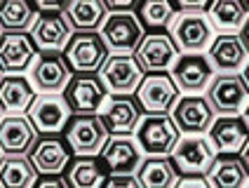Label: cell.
Masks as SVG:
<instances>
[{
  "label": "cell",
  "mask_w": 249,
  "mask_h": 188,
  "mask_svg": "<svg viewBox=\"0 0 249 188\" xmlns=\"http://www.w3.org/2000/svg\"><path fill=\"white\" fill-rule=\"evenodd\" d=\"M134 134H137V144L143 155L167 158L172 153V148L177 146L181 132L177 130L174 120L169 118V113H160V115L146 113L139 120Z\"/></svg>",
  "instance_id": "obj_2"
},
{
  "label": "cell",
  "mask_w": 249,
  "mask_h": 188,
  "mask_svg": "<svg viewBox=\"0 0 249 188\" xmlns=\"http://www.w3.org/2000/svg\"><path fill=\"white\" fill-rule=\"evenodd\" d=\"M33 96H36V90L21 73L0 78V111L2 113H10V115L26 113Z\"/></svg>",
  "instance_id": "obj_25"
},
{
  "label": "cell",
  "mask_w": 249,
  "mask_h": 188,
  "mask_svg": "<svg viewBox=\"0 0 249 188\" xmlns=\"http://www.w3.org/2000/svg\"><path fill=\"white\" fill-rule=\"evenodd\" d=\"M242 120H245V125H247V130H249V101H247V106L242 108V115H240Z\"/></svg>",
  "instance_id": "obj_41"
},
{
  "label": "cell",
  "mask_w": 249,
  "mask_h": 188,
  "mask_svg": "<svg viewBox=\"0 0 249 188\" xmlns=\"http://www.w3.org/2000/svg\"><path fill=\"white\" fill-rule=\"evenodd\" d=\"M249 101V90L242 75L237 73H219L207 85V104L219 115H237Z\"/></svg>",
  "instance_id": "obj_8"
},
{
  "label": "cell",
  "mask_w": 249,
  "mask_h": 188,
  "mask_svg": "<svg viewBox=\"0 0 249 188\" xmlns=\"http://www.w3.org/2000/svg\"><path fill=\"white\" fill-rule=\"evenodd\" d=\"M249 52L240 40L237 33H221L209 45V66L219 73H237L247 64Z\"/></svg>",
  "instance_id": "obj_21"
},
{
  "label": "cell",
  "mask_w": 249,
  "mask_h": 188,
  "mask_svg": "<svg viewBox=\"0 0 249 188\" xmlns=\"http://www.w3.org/2000/svg\"><path fill=\"white\" fill-rule=\"evenodd\" d=\"M174 188H209V184L205 176H181L177 179Z\"/></svg>",
  "instance_id": "obj_35"
},
{
  "label": "cell",
  "mask_w": 249,
  "mask_h": 188,
  "mask_svg": "<svg viewBox=\"0 0 249 188\" xmlns=\"http://www.w3.org/2000/svg\"><path fill=\"white\" fill-rule=\"evenodd\" d=\"M169 71H172L169 78L177 85V90L188 94H200L209 85L212 75H214V68L209 66L207 56L193 52L177 56Z\"/></svg>",
  "instance_id": "obj_15"
},
{
  "label": "cell",
  "mask_w": 249,
  "mask_h": 188,
  "mask_svg": "<svg viewBox=\"0 0 249 188\" xmlns=\"http://www.w3.org/2000/svg\"><path fill=\"white\" fill-rule=\"evenodd\" d=\"M38 12H61L66 0H33Z\"/></svg>",
  "instance_id": "obj_36"
},
{
  "label": "cell",
  "mask_w": 249,
  "mask_h": 188,
  "mask_svg": "<svg viewBox=\"0 0 249 188\" xmlns=\"http://www.w3.org/2000/svg\"><path fill=\"white\" fill-rule=\"evenodd\" d=\"M143 160V153L129 136H108L99 153V162L108 174H134Z\"/></svg>",
  "instance_id": "obj_16"
},
{
  "label": "cell",
  "mask_w": 249,
  "mask_h": 188,
  "mask_svg": "<svg viewBox=\"0 0 249 188\" xmlns=\"http://www.w3.org/2000/svg\"><path fill=\"white\" fill-rule=\"evenodd\" d=\"M169 155L174 169L183 176H205L209 165L216 158V150L207 139H202V134H186L183 139L179 136Z\"/></svg>",
  "instance_id": "obj_9"
},
{
  "label": "cell",
  "mask_w": 249,
  "mask_h": 188,
  "mask_svg": "<svg viewBox=\"0 0 249 188\" xmlns=\"http://www.w3.org/2000/svg\"><path fill=\"white\" fill-rule=\"evenodd\" d=\"M240 40H242V45H245V50L249 52V17H247V21L242 24V28H240Z\"/></svg>",
  "instance_id": "obj_39"
},
{
  "label": "cell",
  "mask_w": 249,
  "mask_h": 188,
  "mask_svg": "<svg viewBox=\"0 0 249 188\" xmlns=\"http://www.w3.org/2000/svg\"><path fill=\"white\" fill-rule=\"evenodd\" d=\"M0 158H2V153H0Z\"/></svg>",
  "instance_id": "obj_45"
},
{
  "label": "cell",
  "mask_w": 249,
  "mask_h": 188,
  "mask_svg": "<svg viewBox=\"0 0 249 188\" xmlns=\"http://www.w3.org/2000/svg\"><path fill=\"white\" fill-rule=\"evenodd\" d=\"M205 14H207L212 28L233 33V31H240L242 24L247 21L249 10L245 0H209Z\"/></svg>",
  "instance_id": "obj_27"
},
{
  "label": "cell",
  "mask_w": 249,
  "mask_h": 188,
  "mask_svg": "<svg viewBox=\"0 0 249 188\" xmlns=\"http://www.w3.org/2000/svg\"><path fill=\"white\" fill-rule=\"evenodd\" d=\"M33 0H0V28L2 31H28L38 19Z\"/></svg>",
  "instance_id": "obj_31"
},
{
  "label": "cell",
  "mask_w": 249,
  "mask_h": 188,
  "mask_svg": "<svg viewBox=\"0 0 249 188\" xmlns=\"http://www.w3.org/2000/svg\"><path fill=\"white\" fill-rule=\"evenodd\" d=\"M36 45L26 31L0 33V73H24L36 59Z\"/></svg>",
  "instance_id": "obj_17"
},
{
  "label": "cell",
  "mask_w": 249,
  "mask_h": 188,
  "mask_svg": "<svg viewBox=\"0 0 249 188\" xmlns=\"http://www.w3.org/2000/svg\"><path fill=\"white\" fill-rule=\"evenodd\" d=\"M240 158L245 160V165H247V169H249V141H247V146L242 148V153H240Z\"/></svg>",
  "instance_id": "obj_40"
},
{
  "label": "cell",
  "mask_w": 249,
  "mask_h": 188,
  "mask_svg": "<svg viewBox=\"0 0 249 188\" xmlns=\"http://www.w3.org/2000/svg\"><path fill=\"white\" fill-rule=\"evenodd\" d=\"M61 14L71 31H97L106 19V7L101 0H66Z\"/></svg>",
  "instance_id": "obj_26"
},
{
  "label": "cell",
  "mask_w": 249,
  "mask_h": 188,
  "mask_svg": "<svg viewBox=\"0 0 249 188\" xmlns=\"http://www.w3.org/2000/svg\"><path fill=\"white\" fill-rule=\"evenodd\" d=\"M143 71L129 54H108L99 68V80L106 87L108 96H129L134 94Z\"/></svg>",
  "instance_id": "obj_7"
},
{
  "label": "cell",
  "mask_w": 249,
  "mask_h": 188,
  "mask_svg": "<svg viewBox=\"0 0 249 188\" xmlns=\"http://www.w3.org/2000/svg\"><path fill=\"white\" fill-rule=\"evenodd\" d=\"M132 56L143 73H167L179 52L165 31H153V33H143Z\"/></svg>",
  "instance_id": "obj_12"
},
{
  "label": "cell",
  "mask_w": 249,
  "mask_h": 188,
  "mask_svg": "<svg viewBox=\"0 0 249 188\" xmlns=\"http://www.w3.org/2000/svg\"><path fill=\"white\" fill-rule=\"evenodd\" d=\"M66 184L69 188H101L106 181V169L101 167L97 158L78 155L75 160L66 165Z\"/></svg>",
  "instance_id": "obj_29"
},
{
  "label": "cell",
  "mask_w": 249,
  "mask_h": 188,
  "mask_svg": "<svg viewBox=\"0 0 249 188\" xmlns=\"http://www.w3.org/2000/svg\"><path fill=\"white\" fill-rule=\"evenodd\" d=\"M174 12H177V7L172 0H141L137 5L139 24H141V28H148V33L167 31Z\"/></svg>",
  "instance_id": "obj_32"
},
{
  "label": "cell",
  "mask_w": 249,
  "mask_h": 188,
  "mask_svg": "<svg viewBox=\"0 0 249 188\" xmlns=\"http://www.w3.org/2000/svg\"><path fill=\"white\" fill-rule=\"evenodd\" d=\"M71 68L66 66L61 52H38L31 66V85L38 92L61 94L71 80Z\"/></svg>",
  "instance_id": "obj_13"
},
{
  "label": "cell",
  "mask_w": 249,
  "mask_h": 188,
  "mask_svg": "<svg viewBox=\"0 0 249 188\" xmlns=\"http://www.w3.org/2000/svg\"><path fill=\"white\" fill-rule=\"evenodd\" d=\"M247 188H249V184H247Z\"/></svg>",
  "instance_id": "obj_46"
},
{
  "label": "cell",
  "mask_w": 249,
  "mask_h": 188,
  "mask_svg": "<svg viewBox=\"0 0 249 188\" xmlns=\"http://www.w3.org/2000/svg\"><path fill=\"white\" fill-rule=\"evenodd\" d=\"M242 80H245V85H247V90H249V61H247V66H245V75H242Z\"/></svg>",
  "instance_id": "obj_42"
},
{
  "label": "cell",
  "mask_w": 249,
  "mask_h": 188,
  "mask_svg": "<svg viewBox=\"0 0 249 188\" xmlns=\"http://www.w3.org/2000/svg\"><path fill=\"white\" fill-rule=\"evenodd\" d=\"M38 172L26 155L0 158V188H33Z\"/></svg>",
  "instance_id": "obj_28"
},
{
  "label": "cell",
  "mask_w": 249,
  "mask_h": 188,
  "mask_svg": "<svg viewBox=\"0 0 249 188\" xmlns=\"http://www.w3.org/2000/svg\"><path fill=\"white\" fill-rule=\"evenodd\" d=\"M101 2L111 12H132L141 0H101Z\"/></svg>",
  "instance_id": "obj_34"
},
{
  "label": "cell",
  "mask_w": 249,
  "mask_h": 188,
  "mask_svg": "<svg viewBox=\"0 0 249 188\" xmlns=\"http://www.w3.org/2000/svg\"><path fill=\"white\" fill-rule=\"evenodd\" d=\"M101 188H141L137 181V176L132 174H111Z\"/></svg>",
  "instance_id": "obj_33"
},
{
  "label": "cell",
  "mask_w": 249,
  "mask_h": 188,
  "mask_svg": "<svg viewBox=\"0 0 249 188\" xmlns=\"http://www.w3.org/2000/svg\"><path fill=\"white\" fill-rule=\"evenodd\" d=\"M99 36L106 45L108 54H134L139 40L143 38V28L137 14L132 12H111L99 26Z\"/></svg>",
  "instance_id": "obj_6"
},
{
  "label": "cell",
  "mask_w": 249,
  "mask_h": 188,
  "mask_svg": "<svg viewBox=\"0 0 249 188\" xmlns=\"http://www.w3.org/2000/svg\"><path fill=\"white\" fill-rule=\"evenodd\" d=\"M71 26L61 12H40L31 26V40L38 52H61L71 38Z\"/></svg>",
  "instance_id": "obj_19"
},
{
  "label": "cell",
  "mask_w": 249,
  "mask_h": 188,
  "mask_svg": "<svg viewBox=\"0 0 249 188\" xmlns=\"http://www.w3.org/2000/svg\"><path fill=\"white\" fill-rule=\"evenodd\" d=\"M165 33L169 36V40L174 42L177 52L183 54H202L212 45V38H214V28L209 24L207 14L200 12V10L174 12Z\"/></svg>",
  "instance_id": "obj_1"
},
{
  "label": "cell",
  "mask_w": 249,
  "mask_h": 188,
  "mask_svg": "<svg viewBox=\"0 0 249 188\" xmlns=\"http://www.w3.org/2000/svg\"><path fill=\"white\" fill-rule=\"evenodd\" d=\"M0 78H2V73H0Z\"/></svg>",
  "instance_id": "obj_44"
},
{
  "label": "cell",
  "mask_w": 249,
  "mask_h": 188,
  "mask_svg": "<svg viewBox=\"0 0 249 188\" xmlns=\"http://www.w3.org/2000/svg\"><path fill=\"white\" fill-rule=\"evenodd\" d=\"M245 5H247V10H249V0H245Z\"/></svg>",
  "instance_id": "obj_43"
},
{
  "label": "cell",
  "mask_w": 249,
  "mask_h": 188,
  "mask_svg": "<svg viewBox=\"0 0 249 188\" xmlns=\"http://www.w3.org/2000/svg\"><path fill=\"white\" fill-rule=\"evenodd\" d=\"M134 94H137L139 108L151 115L169 113L174 101L179 99V90L167 73H143Z\"/></svg>",
  "instance_id": "obj_11"
},
{
  "label": "cell",
  "mask_w": 249,
  "mask_h": 188,
  "mask_svg": "<svg viewBox=\"0 0 249 188\" xmlns=\"http://www.w3.org/2000/svg\"><path fill=\"white\" fill-rule=\"evenodd\" d=\"M61 56L71 73H97L108 56V50L97 31H75L61 50Z\"/></svg>",
  "instance_id": "obj_3"
},
{
  "label": "cell",
  "mask_w": 249,
  "mask_h": 188,
  "mask_svg": "<svg viewBox=\"0 0 249 188\" xmlns=\"http://www.w3.org/2000/svg\"><path fill=\"white\" fill-rule=\"evenodd\" d=\"M179 172L167 158H148L137 167V181L141 188H174Z\"/></svg>",
  "instance_id": "obj_30"
},
{
  "label": "cell",
  "mask_w": 249,
  "mask_h": 188,
  "mask_svg": "<svg viewBox=\"0 0 249 188\" xmlns=\"http://www.w3.org/2000/svg\"><path fill=\"white\" fill-rule=\"evenodd\" d=\"M207 132L209 144L219 155H240L249 141V130L240 115H219Z\"/></svg>",
  "instance_id": "obj_18"
},
{
  "label": "cell",
  "mask_w": 249,
  "mask_h": 188,
  "mask_svg": "<svg viewBox=\"0 0 249 188\" xmlns=\"http://www.w3.org/2000/svg\"><path fill=\"white\" fill-rule=\"evenodd\" d=\"M28 160L42 176H56L66 169L71 160V148L59 136H42L28 150Z\"/></svg>",
  "instance_id": "obj_20"
},
{
  "label": "cell",
  "mask_w": 249,
  "mask_h": 188,
  "mask_svg": "<svg viewBox=\"0 0 249 188\" xmlns=\"http://www.w3.org/2000/svg\"><path fill=\"white\" fill-rule=\"evenodd\" d=\"M64 134H66V146L71 148V153L85 155V158H97L104 144L111 136L99 113H94V115H71Z\"/></svg>",
  "instance_id": "obj_5"
},
{
  "label": "cell",
  "mask_w": 249,
  "mask_h": 188,
  "mask_svg": "<svg viewBox=\"0 0 249 188\" xmlns=\"http://www.w3.org/2000/svg\"><path fill=\"white\" fill-rule=\"evenodd\" d=\"M73 111L66 104L64 94L56 92H40L33 96L31 106H28V120L33 125V130L42 136H56L61 134L69 125Z\"/></svg>",
  "instance_id": "obj_4"
},
{
  "label": "cell",
  "mask_w": 249,
  "mask_h": 188,
  "mask_svg": "<svg viewBox=\"0 0 249 188\" xmlns=\"http://www.w3.org/2000/svg\"><path fill=\"white\" fill-rule=\"evenodd\" d=\"M169 118L174 120L181 134H202V132H207L212 120H214V111H212L205 96L186 94V96L174 101V106L169 111Z\"/></svg>",
  "instance_id": "obj_14"
},
{
  "label": "cell",
  "mask_w": 249,
  "mask_h": 188,
  "mask_svg": "<svg viewBox=\"0 0 249 188\" xmlns=\"http://www.w3.org/2000/svg\"><path fill=\"white\" fill-rule=\"evenodd\" d=\"M38 141V132L24 115H7L0 120V153L26 155Z\"/></svg>",
  "instance_id": "obj_23"
},
{
  "label": "cell",
  "mask_w": 249,
  "mask_h": 188,
  "mask_svg": "<svg viewBox=\"0 0 249 188\" xmlns=\"http://www.w3.org/2000/svg\"><path fill=\"white\" fill-rule=\"evenodd\" d=\"M0 113H2V111H0Z\"/></svg>",
  "instance_id": "obj_47"
},
{
  "label": "cell",
  "mask_w": 249,
  "mask_h": 188,
  "mask_svg": "<svg viewBox=\"0 0 249 188\" xmlns=\"http://www.w3.org/2000/svg\"><path fill=\"white\" fill-rule=\"evenodd\" d=\"M99 115L106 125L108 134L129 136L141 120V108H139L137 99H132V96H111L104 113H99Z\"/></svg>",
  "instance_id": "obj_22"
},
{
  "label": "cell",
  "mask_w": 249,
  "mask_h": 188,
  "mask_svg": "<svg viewBox=\"0 0 249 188\" xmlns=\"http://www.w3.org/2000/svg\"><path fill=\"white\" fill-rule=\"evenodd\" d=\"M33 188H69V184H66V179H61L56 174V176H45L40 181H36Z\"/></svg>",
  "instance_id": "obj_38"
},
{
  "label": "cell",
  "mask_w": 249,
  "mask_h": 188,
  "mask_svg": "<svg viewBox=\"0 0 249 188\" xmlns=\"http://www.w3.org/2000/svg\"><path fill=\"white\" fill-rule=\"evenodd\" d=\"M106 87L94 73H73L64 90V99L73 115H94L106 104Z\"/></svg>",
  "instance_id": "obj_10"
},
{
  "label": "cell",
  "mask_w": 249,
  "mask_h": 188,
  "mask_svg": "<svg viewBox=\"0 0 249 188\" xmlns=\"http://www.w3.org/2000/svg\"><path fill=\"white\" fill-rule=\"evenodd\" d=\"M172 2L179 10H200V12H205L209 5V0H172Z\"/></svg>",
  "instance_id": "obj_37"
},
{
  "label": "cell",
  "mask_w": 249,
  "mask_h": 188,
  "mask_svg": "<svg viewBox=\"0 0 249 188\" xmlns=\"http://www.w3.org/2000/svg\"><path fill=\"white\" fill-rule=\"evenodd\" d=\"M205 179L209 188H247L249 169L240 155H216Z\"/></svg>",
  "instance_id": "obj_24"
}]
</instances>
